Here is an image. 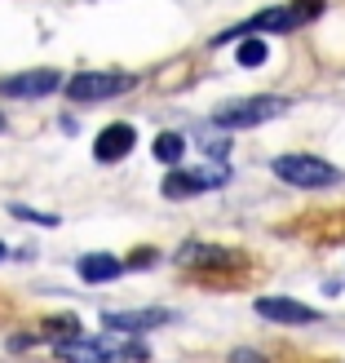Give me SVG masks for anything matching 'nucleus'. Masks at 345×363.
<instances>
[{
  "label": "nucleus",
  "instance_id": "obj_17",
  "mask_svg": "<svg viewBox=\"0 0 345 363\" xmlns=\"http://www.w3.org/2000/svg\"><path fill=\"white\" fill-rule=\"evenodd\" d=\"M0 257H5V248H0Z\"/></svg>",
  "mask_w": 345,
  "mask_h": 363
},
{
  "label": "nucleus",
  "instance_id": "obj_3",
  "mask_svg": "<svg viewBox=\"0 0 345 363\" xmlns=\"http://www.w3.org/2000/svg\"><path fill=\"white\" fill-rule=\"evenodd\" d=\"M288 111L283 98H270V94H257V98H244V102H230L222 111L213 116V124H222V129H257L266 120H279Z\"/></svg>",
  "mask_w": 345,
  "mask_h": 363
},
{
  "label": "nucleus",
  "instance_id": "obj_1",
  "mask_svg": "<svg viewBox=\"0 0 345 363\" xmlns=\"http://www.w3.org/2000/svg\"><path fill=\"white\" fill-rule=\"evenodd\" d=\"M270 169H275L279 182H288L297 191H328V186H341L345 182V173L319 155H279Z\"/></svg>",
  "mask_w": 345,
  "mask_h": 363
},
{
  "label": "nucleus",
  "instance_id": "obj_2",
  "mask_svg": "<svg viewBox=\"0 0 345 363\" xmlns=\"http://www.w3.org/2000/svg\"><path fill=\"white\" fill-rule=\"evenodd\" d=\"M58 359L67 363H124V359H147L137 341H111V337H67L58 341Z\"/></svg>",
  "mask_w": 345,
  "mask_h": 363
},
{
  "label": "nucleus",
  "instance_id": "obj_4",
  "mask_svg": "<svg viewBox=\"0 0 345 363\" xmlns=\"http://www.w3.org/2000/svg\"><path fill=\"white\" fill-rule=\"evenodd\" d=\"M137 84V76H124V71H80V76L67 80V98L71 102H102V98H120Z\"/></svg>",
  "mask_w": 345,
  "mask_h": 363
},
{
  "label": "nucleus",
  "instance_id": "obj_8",
  "mask_svg": "<svg viewBox=\"0 0 345 363\" xmlns=\"http://www.w3.org/2000/svg\"><path fill=\"white\" fill-rule=\"evenodd\" d=\"M257 315L270 319V323H293V328H301V323H319V311H310V306H301L293 297H261Z\"/></svg>",
  "mask_w": 345,
  "mask_h": 363
},
{
  "label": "nucleus",
  "instance_id": "obj_14",
  "mask_svg": "<svg viewBox=\"0 0 345 363\" xmlns=\"http://www.w3.org/2000/svg\"><path fill=\"white\" fill-rule=\"evenodd\" d=\"M9 213L23 217V222H35V226H58V217H53V213H35V208H23V204H13Z\"/></svg>",
  "mask_w": 345,
  "mask_h": 363
},
{
  "label": "nucleus",
  "instance_id": "obj_15",
  "mask_svg": "<svg viewBox=\"0 0 345 363\" xmlns=\"http://www.w3.org/2000/svg\"><path fill=\"white\" fill-rule=\"evenodd\" d=\"M230 363H261V354H257V350H234Z\"/></svg>",
  "mask_w": 345,
  "mask_h": 363
},
{
  "label": "nucleus",
  "instance_id": "obj_9",
  "mask_svg": "<svg viewBox=\"0 0 345 363\" xmlns=\"http://www.w3.org/2000/svg\"><path fill=\"white\" fill-rule=\"evenodd\" d=\"M137 147V129H133V124H106V129L98 133V147H94V155L98 160H106V164H115V160H124V155H129Z\"/></svg>",
  "mask_w": 345,
  "mask_h": 363
},
{
  "label": "nucleus",
  "instance_id": "obj_11",
  "mask_svg": "<svg viewBox=\"0 0 345 363\" xmlns=\"http://www.w3.org/2000/svg\"><path fill=\"white\" fill-rule=\"evenodd\" d=\"M76 270H80V279H84V284H106V279H115L124 266L111 257V252H84Z\"/></svg>",
  "mask_w": 345,
  "mask_h": 363
},
{
  "label": "nucleus",
  "instance_id": "obj_12",
  "mask_svg": "<svg viewBox=\"0 0 345 363\" xmlns=\"http://www.w3.org/2000/svg\"><path fill=\"white\" fill-rule=\"evenodd\" d=\"M181 155H186V142H181V133H159V138H155V160H159V164H177Z\"/></svg>",
  "mask_w": 345,
  "mask_h": 363
},
{
  "label": "nucleus",
  "instance_id": "obj_16",
  "mask_svg": "<svg viewBox=\"0 0 345 363\" xmlns=\"http://www.w3.org/2000/svg\"><path fill=\"white\" fill-rule=\"evenodd\" d=\"M0 129H5V116H0Z\"/></svg>",
  "mask_w": 345,
  "mask_h": 363
},
{
  "label": "nucleus",
  "instance_id": "obj_5",
  "mask_svg": "<svg viewBox=\"0 0 345 363\" xmlns=\"http://www.w3.org/2000/svg\"><path fill=\"white\" fill-rule=\"evenodd\" d=\"M102 323L111 333H151V328L173 323V311H159V306H147V311H106Z\"/></svg>",
  "mask_w": 345,
  "mask_h": 363
},
{
  "label": "nucleus",
  "instance_id": "obj_10",
  "mask_svg": "<svg viewBox=\"0 0 345 363\" xmlns=\"http://www.w3.org/2000/svg\"><path fill=\"white\" fill-rule=\"evenodd\" d=\"M181 266H208V270H239L244 266V252H230V248H204V244H186L177 252Z\"/></svg>",
  "mask_w": 345,
  "mask_h": 363
},
{
  "label": "nucleus",
  "instance_id": "obj_13",
  "mask_svg": "<svg viewBox=\"0 0 345 363\" xmlns=\"http://www.w3.org/2000/svg\"><path fill=\"white\" fill-rule=\"evenodd\" d=\"M266 58H270L266 40H244V45H239V67H261Z\"/></svg>",
  "mask_w": 345,
  "mask_h": 363
},
{
  "label": "nucleus",
  "instance_id": "obj_6",
  "mask_svg": "<svg viewBox=\"0 0 345 363\" xmlns=\"http://www.w3.org/2000/svg\"><path fill=\"white\" fill-rule=\"evenodd\" d=\"M58 84H62L58 71L40 67V71H23V76H5V80H0V94H5V98H45Z\"/></svg>",
  "mask_w": 345,
  "mask_h": 363
},
{
  "label": "nucleus",
  "instance_id": "obj_7",
  "mask_svg": "<svg viewBox=\"0 0 345 363\" xmlns=\"http://www.w3.org/2000/svg\"><path fill=\"white\" fill-rule=\"evenodd\" d=\"M226 182V169H199V173H173L164 182V199H191V195H204L217 191Z\"/></svg>",
  "mask_w": 345,
  "mask_h": 363
}]
</instances>
